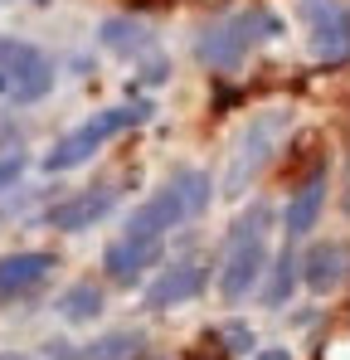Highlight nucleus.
Wrapping results in <instances>:
<instances>
[{
	"label": "nucleus",
	"instance_id": "obj_1",
	"mask_svg": "<svg viewBox=\"0 0 350 360\" xmlns=\"http://www.w3.org/2000/svg\"><path fill=\"white\" fill-rule=\"evenodd\" d=\"M268 229H273V205L268 200H253L229 229L224 243V263H219V297L224 302H248L263 283V268H268Z\"/></svg>",
	"mask_w": 350,
	"mask_h": 360
},
{
	"label": "nucleus",
	"instance_id": "obj_2",
	"mask_svg": "<svg viewBox=\"0 0 350 360\" xmlns=\"http://www.w3.org/2000/svg\"><path fill=\"white\" fill-rule=\"evenodd\" d=\"M146 117H156V103H151V98H127V103H117V108H103V112H93L88 122H78L68 136H58L39 166H44L49 176H68V171L88 166V161H93L108 141H117L122 131L141 127Z\"/></svg>",
	"mask_w": 350,
	"mask_h": 360
},
{
	"label": "nucleus",
	"instance_id": "obj_3",
	"mask_svg": "<svg viewBox=\"0 0 350 360\" xmlns=\"http://www.w3.org/2000/svg\"><path fill=\"white\" fill-rule=\"evenodd\" d=\"M287 131H292V108L287 103L253 112V117L243 122V131L233 136L229 161H224V185H219V190H224L229 200H243V195L253 190V180L273 166V156H278V146H283Z\"/></svg>",
	"mask_w": 350,
	"mask_h": 360
},
{
	"label": "nucleus",
	"instance_id": "obj_4",
	"mask_svg": "<svg viewBox=\"0 0 350 360\" xmlns=\"http://www.w3.org/2000/svg\"><path fill=\"white\" fill-rule=\"evenodd\" d=\"M278 34H283V20L273 10H263V5H248V10H233V15H219V20L200 25L195 59L205 63V68H219L224 73V68H238L258 44H268Z\"/></svg>",
	"mask_w": 350,
	"mask_h": 360
},
{
	"label": "nucleus",
	"instance_id": "obj_5",
	"mask_svg": "<svg viewBox=\"0 0 350 360\" xmlns=\"http://www.w3.org/2000/svg\"><path fill=\"white\" fill-rule=\"evenodd\" d=\"M0 73L10 78V83H5V98L20 103V108L49 98V93H54V78H58L54 59H49L39 44H30V39H10V34H0Z\"/></svg>",
	"mask_w": 350,
	"mask_h": 360
},
{
	"label": "nucleus",
	"instance_id": "obj_6",
	"mask_svg": "<svg viewBox=\"0 0 350 360\" xmlns=\"http://www.w3.org/2000/svg\"><path fill=\"white\" fill-rule=\"evenodd\" d=\"M297 15L306 25L311 59L326 68L350 63V0H297Z\"/></svg>",
	"mask_w": 350,
	"mask_h": 360
},
{
	"label": "nucleus",
	"instance_id": "obj_7",
	"mask_svg": "<svg viewBox=\"0 0 350 360\" xmlns=\"http://www.w3.org/2000/svg\"><path fill=\"white\" fill-rule=\"evenodd\" d=\"M161 258H166V234H131V229H122V239H112L103 248V273L117 288H131L151 268H161Z\"/></svg>",
	"mask_w": 350,
	"mask_h": 360
},
{
	"label": "nucleus",
	"instance_id": "obj_8",
	"mask_svg": "<svg viewBox=\"0 0 350 360\" xmlns=\"http://www.w3.org/2000/svg\"><path fill=\"white\" fill-rule=\"evenodd\" d=\"M54 273H58V258H54V253H44V248H20V253H5V258H0V307L34 297V292H39Z\"/></svg>",
	"mask_w": 350,
	"mask_h": 360
},
{
	"label": "nucleus",
	"instance_id": "obj_9",
	"mask_svg": "<svg viewBox=\"0 0 350 360\" xmlns=\"http://www.w3.org/2000/svg\"><path fill=\"white\" fill-rule=\"evenodd\" d=\"M205 288H209V268L195 263V258H185V263H171L166 273H156V283L146 288L141 307L146 311H171V307H185V302L205 297Z\"/></svg>",
	"mask_w": 350,
	"mask_h": 360
},
{
	"label": "nucleus",
	"instance_id": "obj_10",
	"mask_svg": "<svg viewBox=\"0 0 350 360\" xmlns=\"http://www.w3.org/2000/svg\"><path fill=\"white\" fill-rule=\"evenodd\" d=\"M112 210H117V190L98 185V190H78V195L49 205V210H44V224L58 229V234H83V229H93V224H103Z\"/></svg>",
	"mask_w": 350,
	"mask_h": 360
},
{
	"label": "nucleus",
	"instance_id": "obj_11",
	"mask_svg": "<svg viewBox=\"0 0 350 360\" xmlns=\"http://www.w3.org/2000/svg\"><path fill=\"white\" fill-rule=\"evenodd\" d=\"M297 273H302V283H306L316 297L336 292V288L350 278V243H341V239L311 243V248L297 258Z\"/></svg>",
	"mask_w": 350,
	"mask_h": 360
},
{
	"label": "nucleus",
	"instance_id": "obj_12",
	"mask_svg": "<svg viewBox=\"0 0 350 360\" xmlns=\"http://www.w3.org/2000/svg\"><path fill=\"white\" fill-rule=\"evenodd\" d=\"M326 166H316L311 176L302 180L297 190L287 195V210H283V234H287L292 243L306 239L311 229H316V219H321V210H326Z\"/></svg>",
	"mask_w": 350,
	"mask_h": 360
},
{
	"label": "nucleus",
	"instance_id": "obj_13",
	"mask_svg": "<svg viewBox=\"0 0 350 360\" xmlns=\"http://www.w3.org/2000/svg\"><path fill=\"white\" fill-rule=\"evenodd\" d=\"M98 39H103V49H108V54L131 59V63L161 54V49H156L151 25H141V20H131V15H112V20H103V25H98Z\"/></svg>",
	"mask_w": 350,
	"mask_h": 360
},
{
	"label": "nucleus",
	"instance_id": "obj_14",
	"mask_svg": "<svg viewBox=\"0 0 350 360\" xmlns=\"http://www.w3.org/2000/svg\"><path fill=\"white\" fill-rule=\"evenodd\" d=\"M297 283H302V273H297V248H292V239H287V243H283V253L263 268L258 297H263V307H268V311H278V307H287V302H292Z\"/></svg>",
	"mask_w": 350,
	"mask_h": 360
},
{
	"label": "nucleus",
	"instance_id": "obj_15",
	"mask_svg": "<svg viewBox=\"0 0 350 360\" xmlns=\"http://www.w3.org/2000/svg\"><path fill=\"white\" fill-rule=\"evenodd\" d=\"M54 311L68 326H93V321L103 316V288H98V283H73V288L58 297Z\"/></svg>",
	"mask_w": 350,
	"mask_h": 360
},
{
	"label": "nucleus",
	"instance_id": "obj_16",
	"mask_svg": "<svg viewBox=\"0 0 350 360\" xmlns=\"http://www.w3.org/2000/svg\"><path fill=\"white\" fill-rule=\"evenodd\" d=\"M209 336L224 346V356H248V351H253V326H248V321H224V326H214Z\"/></svg>",
	"mask_w": 350,
	"mask_h": 360
},
{
	"label": "nucleus",
	"instance_id": "obj_17",
	"mask_svg": "<svg viewBox=\"0 0 350 360\" xmlns=\"http://www.w3.org/2000/svg\"><path fill=\"white\" fill-rule=\"evenodd\" d=\"M20 176H25V156H0V195L10 190V185H20Z\"/></svg>",
	"mask_w": 350,
	"mask_h": 360
},
{
	"label": "nucleus",
	"instance_id": "obj_18",
	"mask_svg": "<svg viewBox=\"0 0 350 360\" xmlns=\"http://www.w3.org/2000/svg\"><path fill=\"white\" fill-rule=\"evenodd\" d=\"M248 360H292V351L287 346H263V351H253Z\"/></svg>",
	"mask_w": 350,
	"mask_h": 360
},
{
	"label": "nucleus",
	"instance_id": "obj_19",
	"mask_svg": "<svg viewBox=\"0 0 350 360\" xmlns=\"http://www.w3.org/2000/svg\"><path fill=\"white\" fill-rule=\"evenodd\" d=\"M0 5H15V0H0Z\"/></svg>",
	"mask_w": 350,
	"mask_h": 360
},
{
	"label": "nucleus",
	"instance_id": "obj_20",
	"mask_svg": "<svg viewBox=\"0 0 350 360\" xmlns=\"http://www.w3.org/2000/svg\"><path fill=\"white\" fill-rule=\"evenodd\" d=\"M146 360H161V356H146Z\"/></svg>",
	"mask_w": 350,
	"mask_h": 360
}]
</instances>
